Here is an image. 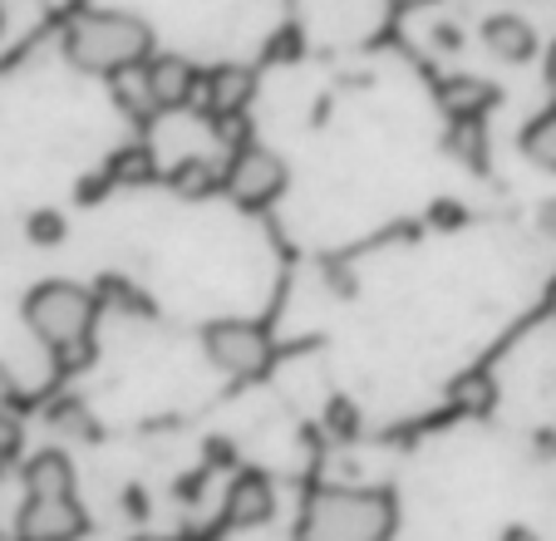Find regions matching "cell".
I'll return each mask as SVG.
<instances>
[{
    "instance_id": "obj_1",
    "label": "cell",
    "mask_w": 556,
    "mask_h": 541,
    "mask_svg": "<svg viewBox=\"0 0 556 541\" xmlns=\"http://www.w3.org/2000/svg\"><path fill=\"white\" fill-rule=\"evenodd\" d=\"M64 60L99 79H124L153 60V30L134 11H114V5L79 11L64 25Z\"/></svg>"
},
{
    "instance_id": "obj_2",
    "label": "cell",
    "mask_w": 556,
    "mask_h": 541,
    "mask_svg": "<svg viewBox=\"0 0 556 541\" xmlns=\"http://www.w3.org/2000/svg\"><path fill=\"white\" fill-rule=\"evenodd\" d=\"M400 502L384 488H315L295 521V541H394Z\"/></svg>"
},
{
    "instance_id": "obj_3",
    "label": "cell",
    "mask_w": 556,
    "mask_h": 541,
    "mask_svg": "<svg viewBox=\"0 0 556 541\" xmlns=\"http://www.w3.org/2000/svg\"><path fill=\"white\" fill-rule=\"evenodd\" d=\"M99 295L79 281H40L25 295V325L60 365H89L94 354Z\"/></svg>"
},
{
    "instance_id": "obj_4",
    "label": "cell",
    "mask_w": 556,
    "mask_h": 541,
    "mask_svg": "<svg viewBox=\"0 0 556 541\" xmlns=\"http://www.w3.org/2000/svg\"><path fill=\"white\" fill-rule=\"evenodd\" d=\"M202 354L227 379H256L271 369V335L256 320H212L202 325Z\"/></svg>"
},
{
    "instance_id": "obj_5",
    "label": "cell",
    "mask_w": 556,
    "mask_h": 541,
    "mask_svg": "<svg viewBox=\"0 0 556 541\" xmlns=\"http://www.w3.org/2000/svg\"><path fill=\"white\" fill-rule=\"evenodd\" d=\"M222 192H227L237 207H247V212L271 207V202L286 192V163L262 143L231 148L227 167H222Z\"/></svg>"
},
{
    "instance_id": "obj_6",
    "label": "cell",
    "mask_w": 556,
    "mask_h": 541,
    "mask_svg": "<svg viewBox=\"0 0 556 541\" xmlns=\"http://www.w3.org/2000/svg\"><path fill=\"white\" fill-rule=\"evenodd\" d=\"M89 512L79 498H25L21 517H15V537L21 541H74L85 537Z\"/></svg>"
},
{
    "instance_id": "obj_7",
    "label": "cell",
    "mask_w": 556,
    "mask_h": 541,
    "mask_svg": "<svg viewBox=\"0 0 556 541\" xmlns=\"http://www.w3.org/2000/svg\"><path fill=\"white\" fill-rule=\"evenodd\" d=\"M138 74H143V89H148V104H153V114L188 109L192 95L202 89V74L192 70V60H182V54H153V60H148Z\"/></svg>"
},
{
    "instance_id": "obj_8",
    "label": "cell",
    "mask_w": 556,
    "mask_h": 541,
    "mask_svg": "<svg viewBox=\"0 0 556 541\" xmlns=\"http://www.w3.org/2000/svg\"><path fill=\"white\" fill-rule=\"evenodd\" d=\"M222 517L237 531L266 527V521L276 517V482L266 478L262 468H242L227 482V507H222Z\"/></svg>"
},
{
    "instance_id": "obj_9",
    "label": "cell",
    "mask_w": 556,
    "mask_h": 541,
    "mask_svg": "<svg viewBox=\"0 0 556 541\" xmlns=\"http://www.w3.org/2000/svg\"><path fill=\"white\" fill-rule=\"evenodd\" d=\"M202 104H207L212 118H227V114H242L256 95V74L247 64H217V70L202 74Z\"/></svg>"
},
{
    "instance_id": "obj_10",
    "label": "cell",
    "mask_w": 556,
    "mask_h": 541,
    "mask_svg": "<svg viewBox=\"0 0 556 541\" xmlns=\"http://www.w3.org/2000/svg\"><path fill=\"white\" fill-rule=\"evenodd\" d=\"M483 50L493 54V60H503V64H527L536 54L532 21H522V15H513V11L488 15L483 21Z\"/></svg>"
},
{
    "instance_id": "obj_11",
    "label": "cell",
    "mask_w": 556,
    "mask_h": 541,
    "mask_svg": "<svg viewBox=\"0 0 556 541\" xmlns=\"http://www.w3.org/2000/svg\"><path fill=\"white\" fill-rule=\"evenodd\" d=\"M21 478H25V498H74V488H79L70 453H60V448H45V453L25 458Z\"/></svg>"
},
{
    "instance_id": "obj_12",
    "label": "cell",
    "mask_w": 556,
    "mask_h": 541,
    "mask_svg": "<svg viewBox=\"0 0 556 541\" xmlns=\"http://www.w3.org/2000/svg\"><path fill=\"white\" fill-rule=\"evenodd\" d=\"M439 99L453 118H483L493 109V84L472 79V74H453V79L439 84Z\"/></svg>"
},
{
    "instance_id": "obj_13",
    "label": "cell",
    "mask_w": 556,
    "mask_h": 541,
    "mask_svg": "<svg viewBox=\"0 0 556 541\" xmlns=\"http://www.w3.org/2000/svg\"><path fill=\"white\" fill-rule=\"evenodd\" d=\"M517 148H522V158H527V163H536L542 173H556V109L536 114L532 124L522 128Z\"/></svg>"
},
{
    "instance_id": "obj_14",
    "label": "cell",
    "mask_w": 556,
    "mask_h": 541,
    "mask_svg": "<svg viewBox=\"0 0 556 541\" xmlns=\"http://www.w3.org/2000/svg\"><path fill=\"white\" fill-rule=\"evenodd\" d=\"M168 183L178 198H212V192H222V167H212L207 158H182L168 173Z\"/></svg>"
},
{
    "instance_id": "obj_15",
    "label": "cell",
    "mask_w": 556,
    "mask_h": 541,
    "mask_svg": "<svg viewBox=\"0 0 556 541\" xmlns=\"http://www.w3.org/2000/svg\"><path fill=\"white\" fill-rule=\"evenodd\" d=\"M448 399H453V408H458V414H488V408H493V399H497V385H493V375H488V369H468V375L453 379Z\"/></svg>"
},
{
    "instance_id": "obj_16",
    "label": "cell",
    "mask_w": 556,
    "mask_h": 541,
    "mask_svg": "<svg viewBox=\"0 0 556 541\" xmlns=\"http://www.w3.org/2000/svg\"><path fill=\"white\" fill-rule=\"evenodd\" d=\"M153 177H157V163L148 148H124V153H114V163H109V183L138 188V183H153Z\"/></svg>"
},
{
    "instance_id": "obj_17",
    "label": "cell",
    "mask_w": 556,
    "mask_h": 541,
    "mask_svg": "<svg viewBox=\"0 0 556 541\" xmlns=\"http://www.w3.org/2000/svg\"><path fill=\"white\" fill-rule=\"evenodd\" d=\"M50 424L60 428V433H70V438H85V443H94V438H99V424L89 418V408L79 404V399H70V394L50 408Z\"/></svg>"
},
{
    "instance_id": "obj_18",
    "label": "cell",
    "mask_w": 556,
    "mask_h": 541,
    "mask_svg": "<svg viewBox=\"0 0 556 541\" xmlns=\"http://www.w3.org/2000/svg\"><path fill=\"white\" fill-rule=\"evenodd\" d=\"M453 153L463 158L468 167L488 163V143H483V118H453Z\"/></svg>"
},
{
    "instance_id": "obj_19",
    "label": "cell",
    "mask_w": 556,
    "mask_h": 541,
    "mask_svg": "<svg viewBox=\"0 0 556 541\" xmlns=\"http://www.w3.org/2000/svg\"><path fill=\"white\" fill-rule=\"evenodd\" d=\"M21 448H25L21 418H15V408H0V478H5V473H11V463L21 458Z\"/></svg>"
},
{
    "instance_id": "obj_20",
    "label": "cell",
    "mask_w": 556,
    "mask_h": 541,
    "mask_svg": "<svg viewBox=\"0 0 556 541\" xmlns=\"http://www.w3.org/2000/svg\"><path fill=\"white\" fill-rule=\"evenodd\" d=\"M25 231H30L35 247H60L64 241V217L60 212H35V217L25 222Z\"/></svg>"
},
{
    "instance_id": "obj_21",
    "label": "cell",
    "mask_w": 556,
    "mask_h": 541,
    "mask_svg": "<svg viewBox=\"0 0 556 541\" xmlns=\"http://www.w3.org/2000/svg\"><path fill=\"white\" fill-rule=\"evenodd\" d=\"M326 424H330V433H336V438H355L359 433V408L350 404V399H330Z\"/></svg>"
},
{
    "instance_id": "obj_22",
    "label": "cell",
    "mask_w": 556,
    "mask_h": 541,
    "mask_svg": "<svg viewBox=\"0 0 556 541\" xmlns=\"http://www.w3.org/2000/svg\"><path fill=\"white\" fill-rule=\"evenodd\" d=\"M21 404V385H15V375L5 365H0V408H15Z\"/></svg>"
},
{
    "instance_id": "obj_23",
    "label": "cell",
    "mask_w": 556,
    "mask_h": 541,
    "mask_svg": "<svg viewBox=\"0 0 556 541\" xmlns=\"http://www.w3.org/2000/svg\"><path fill=\"white\" fill-rule=\"evenodd\" d=\"M497 541H542V537H536L532 527H507V531H503V537H497Z\"/></svg>"
},
{
    "instance_id": "obj_24",
    "label": "cell",
    "mask_w": 556,
    "mask_h": 541,
    "mask_svg": "<svg viewBox=\"0 0 556 541\" xmlns=\"http://www.w3.org/2000/svg\"><path fill=\"white\" fill-rule=\"evenodd\" d=\"M546 84L556 89V40H552V50H546Z\"/></svg>"
},
{
    "instance_id": "obj_25",
    "label": "cell",
    "mask_w": 556,
    "mask_h": 541,
    "mask_svg": "<svg viewBox=\"0 0 556 541\" xmlns=\"http://www.w3.org/2000/svg\"><path fill=\"white\" fill-rule=\"evenodd\" d=\"M546 311L556 315V276H552V281H546Z\"/></svg>"
},
{
    "instance_id": "obj_26",
    "label": "cell",
    "mask_w": 556,
    "mask_h": 541,
    "mask_svg": "<svg viewBox=\"0 0 556 541\" xmlns=\"http://www.w3.org/2000/svg\"><path fill=\"white\" fill-rule=\"evenodd\" d=\"M394 5H404V11H414V5H429V0H394Z\"/></svg>"
},
{
    "instance_id": "obj_27",
    "label": "cell",
    "mask_w": 556,
    "mask_h": 541,
    "mask_svg": "<svg viewBox=\"0 0 556 541\" xmlns=\"http://www.w3.org/2000/svg\"><path fill=\"white\" fill-rule=\"evenodd\" d=\"M138 541H178V537H138Z\"/></svg>"
},
{
    "instance_id": "obj_28",
    "label": "cell",
    "mask_w": 556,
    "mask_h": 541,
    "mask_svg": "<svg viewBox=\"0 0 556 541\" xmlns=\"http://www.w3.org/2000/svg\"><path fill=\"white\" fill-rule=\"evenodd\" d=\"M0 541H21V537H11V531H0Z\"/></svg>"
},
{
    "instance_id": "obj_29",
    "label": "cell",
    "mask_w": 556,
    "mask_h": 541,
    "mask_svg": "<svg viewBox=\"0 0 556 541\" xmlns=\"http://www.w3.org/2000/svg\"><path fill=\"white\" fill-rule=\"evenodd\" d=\"M0 30H5V11H0Z\"/></svg>"
}]
</instances>
